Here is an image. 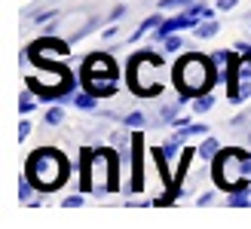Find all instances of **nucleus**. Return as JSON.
<instances>
[{
  "mask_svg": "<svg viewBox=\"0 0 251 229\" xmlns=\"http://www.w3.org/2000/svg\"><path fill=\"white\" fill-rule=\"evenodd\" d=\"M172 80H175V89H178L181 98H196L202 92H211L215 83H221L218 76V65L211 55H202V52H187L178 58V65L172 68Z\"/></svg>",
  "mask_w": 251,
  "mask_h": 229,
  "instance_id": "1",
  "label": "nucleus"
},
{
  "mask_svg": "<svg viewBox=\"0 0 251 229\" xmlns=\"http://www.w3.org/2000/svg\"><path fill=\"white\" fill-rule=\"evenodd\" d=\"M120 159L117 150H83L80 156V189L92 196H107L120 186Z\"/></svg>",
  "mask_w": 251,
  "mask_h": 229,
  "instance_id": "2",
  "label": "nucleus"
},
{
  "mask_svg": "<svg viewBox=\"0 0 251 229\" xmlns=\"http://www.w3.org/2000/svg\"><path fill=\"white\" fill-rule=\"evenodd\" d=\"M25 177L40 189V193H55L68 183L71 177V162L61 150L55 147H40L34 150L25 162Z\"/></svg>",
  "mask_w": 251,
  "mask_h": 229,
  "instance_id": "3",
  "label": "nucleus"
},
{
  "mask_svg": "<svg viewBox=\"0 0 251 229\" xmlns=\"http://www.w3.org/2000/svg\"><path fill=\"white\" fill-rule=\"evenodd\" d=\"M211 177H215V186L224 193L251 186V153L242 147H221V153L211 162Z\"/></svg>",
  "mask_w": 251,
  "mask_h": 229,
  "instance_id": "4",
  "label": "nucleus"
},
{
  "mask_svg": "<svg viewBox=\"0 0 251 229\" xmlns=\"http://www.w3.org/2000/svg\"><path fill=\"white\" fill-rule=\"evenodd\" d=\"M80 89L92 92L98 98H114L117 95V61L107 52H89L80 68Z\"/></svg>",
  "mask_w": 251,
  "mask_h": 229,
  "instance_id": "5",
  "label": "nucleus"
},
{
  "mask_svg": "<svg viewBox=\"0 0 251 229\" xmlns=\"http://www.w3.org/2000/svg\"><path fill=\"white\" fill-rule=\"evenodd\" d=\"M162 65H166V58L156 55L153 49H144V52H135L132 55V61H129V89L138 98H156L162 92V83L147 80V70L162 68Z\"/></svg>",
  "mask_w": 251,
  "mask_h": 229,
  "instance_id": "6",
  "label": "nucleus"
},
{
  "mask_svg": "<svg viewBox=\"0 0 251 229\" xmlns=\"http://www.w3.org/2000/svg\"><path fill=\"white\" fill-rule=\"evenodd\" d=\"M31 61H65L68 58V46L65 43H55V37L49 34L43 40H37L31 49H28Z\"/></svg>",
  "mask_w": 251,
  "mask_h": 229,
  "instance_id": "7",
  "label": "nucleus"
},
{
  "mask_svg": "<svg viewBox=\"0 0 251 229\" xmlns=\"http://www.w3.org/2000/svg\"><path fill=\"white\" fill-rule=\"evenodd\" d=\"M162 22H166V16H162V9H156L153 16H147V19H144V22H141V24H138V28H135L132 34H129V43H135V40H141V37H144L147 31H156V28H159Z\"/></svg>",
  "mask_w": 251,
  "mask_h": 229,
  "instance_id": "8",
  "label": "nucleus"
},
{
  "mask_svg": "<svg viewBox=\"0 0 251 229\" xmlns=\"http://www.w3.org/2000/svg\"><path fill=\"white\" fill-rule=\"evenodd\" d=\"M71 104L77 107L80 113H95V110H98V95L86 92V89H77V92H74V98H71Z\"/></svg>",
  "mask_w": 251,
  "mask_h": 229,
  "instance_id": "9",
  "label": "nucleus"
},
{
  "mask_svg": "<svg viewBox=\"0 0 251 229\" xmlns=\"http://www.w3.org/2000/svg\"><path fill=\"white\" fill-rule=\"evenodd\" d=\"M221 153V141L215 135H205L202 137V144L196 147V156H199V162H215V156Z\"/></svg>",
  "mask_w": 251,
  "mask_h": 229,
  "instance_id": "10",
  "label": "nucleus"
},
{
  "mask_svg": "<svg viewBox=\"0 0 251 229\" xmlns=\"http://www.w3.org/2000/svg\"><path fill=\"white\" fill-rule=\"evenodd\" d=\"M37 98H40V95H37L34 89L25 83V89L19 92V113H22V116H28V113H34V110H37Z\"/></svg>",
  "mask_w": 251,
  "mask_h": 229,
  "instance_id": "11",
  "label": "nucleus"
},
{
  "mask_svg": "<svg viewBox=\"0 0 251 229\" xmlns=\"http://www.w3.org/2000/svg\"><path fill=\"white\" fill-rule=\"evenodd\" d=\"M227 205L230 208H251V186H239L227 193Z\"/></svg>",
  "mask_w": 251,
  "mask_h": 229,
  "instance_id": "12",
  "label": "nucleus"
},
{
  "mask_svg": "<svg viewBox=\"0 0 251 229\" xmlns=\"http://www.w3.org/2000/svg\"><path fill=\"white\" fill-rule=\"evenodd\" d=\"M218 31H221V24L215 19H202L193 28V37H196V40H211V37H218Z\"/></svg>",
  "mask_w": 251,
  "mask_h": 229,
  "instance_id": "13",
  "label": "nucleus"
},
{
  "mask_svg": "<svg viewBox=\"0 0 251 229\" xmlns=\"http://www.w3.org/2000/svg\"><path fill=\"white\" fill-rule=\"evenodd\" d=\"M37 193H40V189H37L31 181H28V177H19V202H22V205H37V202H34V196Z\"/></svg>",
  "mask_w": 251,
  "mask_h": 229,
  "instance_id": "14",
  "label": "nucleus"
},
{
  "mask_svg": "<svg viewBox=\"0 0 251 229\" xmlns=\"http://www.w3.org/2000/svg\"><path fill=\"white\" fill-rule=\"evenodd\" d=\"M190 107H193V113H196V116H202V113H208L211 107H215V95H211V92L196 95V98L190 101Z\"/></svg>",
  "mask_w": 251,
  "mask_h": 229,
  "instance_id": "15",
  "label": "nucleus"
},
{
  "mask_svg": "<svg viewBox=\"0 0 251 229\" xmlns=\"http://www.w3.org/2000/svg\"><path fill=\"white\" fill-rule=\"evenodd\" d=\"M43 122L49 125V129H55V125H61L65 122V107H61V101H55L52 107H49L46 113H43Z\"/></svg>",
  "mask_w": 251,
  "mask_h": 229,
  "instance_id": "16",
  "label": "nucleus"
},
{
  "mask_svg": "<svg viewBox=\"0 0 251 229\" xmlns=\"http://www.w3.org/2000/svg\"><path fill=\"white\" fill-rule=\"evenodd\" d=\"M123 125L129 132H138V129H144V125H147V116H144L141 110H132V113H126V116H123Z\"/></svg>",
  "mask_w": 251,
  "mask_h": 229,
  "instance_id": "17",
  "label": "nucleus"
},
{
  "mask_svg": "<svg viewBox=\"0 0 251 229\" xmlns=\"http://www.w3.org/2000/svg\"><path fill=\"white\" fill-rule=\"evenodd\" d=\"M187 137H205V135H211V125H205V122H190L187 129H181Z\"/></svg>",
  "mask_w": 251,
  "mask_h": 229,
  "instance_id": "18",
  "label": "nucleus"
},
{
  "mask_svg": "<svg viewBox=\"0 0 251 229\" xmlns=\"http://www.w3.org/2000/svg\"><path fill=\"white\" fill-rule=\"evenodd\" d=\"M181 49H184V40H181V34H169L166 37V40H162V52H181Z\"/></svg>",
  "mask_w": 251,
  "mask_h": 229,
  "instance_id": "19",
  "label": "nucleus"
},
{
  "mask_svg": "<svg viewBox=\"0 0 251 229\" xmlns=\"http://www.w3.org/2000/svg\"><path fill=\"white\" fill-rule=\"evenodd\" d=\"M193 0H159L156 3V9H162V12H172V9H187Z\"/></svg>",
  "mask_w": 251,
  "mask_h": 229,
  "instance_id": "20",
  "label": "nucleus"
},
{
  "mask_svg": "<svg viewBox=\"0 0 251 229\" xmlns=\"http://www.w3.org/2000/svg\"><path fill=\"white\" fill-rule=\"evenodd\" d=\"M86 205V193L80 189V193H74V196H68L65 202H61V208H83Z\"/></svg>",
  "mask_w": 251,
  "mask_h": 229,
  "instance_id": "21",
  "label": "nucleus"
},
{
  "mask_svg": "<svg viewBox=\"0 0 251 229\" xmlns=\"http://www.w3.org/2000/svg\"><path fill=\"white\" fill-rule=\"evenodd\" d=\"M230 125L233 129H245V125H251V107H245L236 119H230Z\"/></svg>",
  "mask_w": 251,
  "mask_h": 229,
  "instance_id": "22",
  "label": "nucleus"
},
{
  "mask_svg": "<svg viewBox=\"0 0 251 229\" xmlns=\"http://www.w3.org/2000/svg\"><path fill=\"white\" fill-rule=\"evenodd\" d=\"M31 129H34V125H31V119H28V116H22V122H19V144H25V141H28Z\"/></svg>",
  "mask_w": 251,
  "mask_h": 229,
  "instance_id": "23",
  "label": "nucleus"
},
{
  "mask_svg": "<svg viewBox=\"0 0 251 229\" xmlns=\"http://www.w3.org/2000/svg\"><path fill=\"white\" fill-rule=\"evenodd\" d=\"M120 31H123L120 24H107V28L101 31V37H104V40H117V37H120Z\"/></svg>",
  "mask_w": 251,
  "mask_h": 229,
  "instance_id": "24",
  "label": "nucleus"
},
{
  "mask_svg": "<svg viewBox=\"0 0 251 229\" xmlns=\"http://www.w3.org/2000/svg\"><path fill=\"white\" fill-rule=\"evenodd\" d=\"M215 6H218V12H233L236 6H239V0H218Z\"/></svg>",
  "mask_w": 251,
  "mask_h": 229,
  "instance_id": "25",
  "label": "nucleus"
},
{
  "mask_svg": "<svg viewBox=\"0 0 251 229\" xmlns=\"http://www.w3.org/2000/svg\"><path fill=\"white\" fill-rule=\"evenodd\" d=\"M215 202V189H208V193H199V199H196V205L202 208V205H211Z\"/></svg>",
  "mask_w": 251,
  "mask_h": 229,
  "instance_id": "26",
  "label": "nucleus"
},
{
  "mask_svg": "<svg viewBox=\"0 0 251 229\" xmlns=\"http://www.w3.org/2000/svg\"><path fill=\"white\" fill-rule=\"evenodd\" d=\"M123 12H126V6H123V3H117L114 9H110V16H107V19H110V22H117V19L123 16Z\"/></svg>",
  "mask_w": 251,
  "mask_h": 229,
  "instance_id": "27",
  "label": "nucleus"
},
{
  "mask_svg": "<svg viewBox=\"0 0 251 229\" xmlns=\"http://www.w3.org/2000/svg\"><path fill=\"white\" fill-rule=\"evenodd\" d=\"M187 125H190V116H178L172 122V129H187Z\"/></svg>",
  "mask_w": 251,
  "mask_h": 229,
  "instance_id": "28",
  "label": "nucleus"
},
{
  "mask_svg": "<svg viewBox=\"0 0 251 229\" xmlns=\"http://www.w3.org/2000/svg\"><path fill=\"white\" fill-rule=\"evenodd\" d=\"M245 147H248V150H251V132H248V135H245Z\"/></svg>",
  "mask_w": 251,
  "mask_h": 229,
  "instance_id": "29",
  "label": "nucleus"
}]
</instances>
